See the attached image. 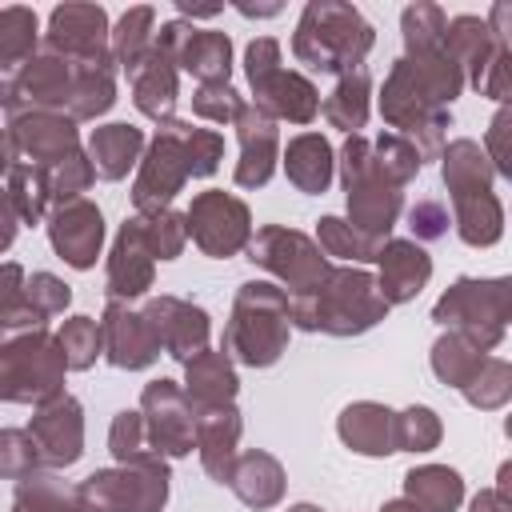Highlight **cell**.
I'll list each match as a JSON object with an SVG mask.
<instances>
[{
	"instance_id": "obj_4",
	"label": "cell",
	"mask_w": 512,
	"mask_h": 512,
	"mask_svg": "<svg viewBox=\"0 0 512 512\" xmlns=\"http://www.w3.org/2000/svg\"><path fill=\"white\" fill-rule=\"evenodd\" d=\"M344 188H348V212L352 224L376 240L388 236L396 212H400V184L380 168L372 140L348 136L344 144Z\"/></svg>"
},
{
	"instance_id": "obj_32",
	"label": "cell",
	"mask_w": 512,
	"mask_h": 512,
	"mask_svg": "<svg viewBox=\"0 0 512 512\" xmlns=\"http://www.w3.org/2000/svg\"><path fill=\"white\" fill-rule=\"evenodd\" d=\"M324 116H328L336 128L352 132V136H356V128H364V120H368V72H364V68L340 76V84H336L332 96L324 100Z\"/></svg>"
},
{
	"instance_id": "obj_34",
	"label": "cell",
	"mask_w": 512,
	"mask_h": 512,
	"mask_svg": "<svg viewBox=\"0 0 512 512\" xmlns=\"http://www.w3.org/2000/svg\"><path fill=\"white\" fill-rule=\"evenodd\" d=\"M400 28H404L408 56H420V52H440L444 48L448 20H444V12L436 4H412V8H404Z\"/></svg>"
},
{
	"instance_id": "obj_46",
	"label": "cell",
	"mask_w": 512,
	"mask_h": 512,
	"mask_svg": "<svg viewBox=\"0 0 512 512\" xmlns=\"http://www.w3.org/2000/svg\"><path fill=\"white\" fill-rule=\"evenodd\" d=\"M408 228L420 240H436L448 232V208L440 200H416V208L408 212Z\"/></svg>"
},
{
	"instance_id": "obj_6",
	"label": "cell",
	"mask_w": 512,
	"mask_h": 512,
	"mask_svg": "<svg viewBox=\"0 0 512 512\" xmlns=\"http://www.w3.org/2000/svg\"><path fill=\"white\" fill-rule=\"evenodd\" d=\"M244 64H248V80L256 92V108H264L272 120L308 124L316 116V108H320L316 88L300 72L280 68V44L272 36L252 40L244 52Z\"/></svg>"
},
{
	"instance_id": "obj_22",
	"label": "cell",
	"mask_w": 512,
	"mask_h": 512,
	"mask_svg": "<svg viewBox=\"0 0 512 512\" xmlns=\"http://www.w3.org/2000/svg\"><path fill=\"white\" fill-rule=\"evenodd\" d=\"M340 440L352 448V452H364V456H384V452H396V416L372 400H360V404H348L340 412Z\"/></svg>"
},
{
	"instance_id": "obj_10",
	"label": "cell",
	"mask_w": 512,
	"mask_h": 512,
	"mask_svg": "<svg viewBox=\"0 0 512 512\" xmlns=\"http://www.w3.org/2000/svg\"><path fill=\"white\" fill-rule=\"evenodd\" d=\"M156 48L168 52L176 60V68L192 72L200 84H228V68H232V40L224 32H200L184 20H172L160 28Z\"/></svg>"
},
{
	"instance_id": "obj_29",
	"label": "cell",
	"mask_w": 512,
	"mask_h": 512,
	"mask_svg": "<svg viewBox=\"0 0 512 512\" xmlns=\"http://www.w3.org/2000/svg\"><path fill=\"white\" fill-rule=\"evenodd\" d=\"M404 496L420 512H456V504L464 500V480L444 464H424L404 476Z\"/></svg>"
},
{
	"instance_id": "obj_21",
	"label": "cell",
	"mask_w": 512,
	"mask_h": 512,
	"mask_svg": "<svg viewBox=\"0 0 512 512\" xmlns=\"http://www.w3.org/2000/svg\"><path fill=\"white\" fill-rule=\"evenodd\" d=\"M432 276V260L420 244L412 240H388L380 252V292L388 304L412 300Z\"/></svg>"
},
{
	"instance_id": "obj_47",
	"label": "cell",
	"mask_w": 512,
	"mask_h": 512,
	"mask_svg": "<svg viewBox=\"0 0 512 512\" xmlns=\"http://www.w3.org/2000/svg\"><path fill=\"white\" fill-rule=\"evenodd\" d=\"M44 480H48V476L32 480V488H20V492L32 496V508H36V512H80V508L72 504V496H68L60 484H44Z\"/></svg>"
},
{
	"instance_id": "obj_2",
	"label": "cell",
	"mask_w": 512,
	"mask_h": 512,
	"mask_svg": "<svg viewBox=\"0 0 512 512\" xmlns=\"http://www.w3.org/2000/svg\"><path fill=\"white\" fill-rule=\"evenodd\" d=\"M372 24L352 8V4H332V0H312L296 24L292 52L300 64L312 72H356L364 68V56L372 48Z\"/></svg>"
},
{
	"instance_id": "obj_30",
	"label": "cell",
	"mask_w": 512,
	"mask_h": 512,
	"mask_svg": "<svg viewBox=\"0 0 512 512\" xmlns=\"http://www.w3.org/2000/svg\"><path fill=\"white\" fill-rule=\"evenodd\" d=\"M140 144H144L140 128H132V124H104V128L92 132V168L104 180H120L136 164Z\"/></svg>"
},
{
	"instance_id": "obj_48",
	"label": "cell",
	"mask_w": 512,
	"mask_h": 512,
	"mask_svg": "<svg viewBox=\"0 0 512 512\" xmlns=\"http://www.w3.org/2000/svg\"><path fill=\"white\" fill-rule=\"evenodd\" d=\"M484 20H488L496 44H500V48H512V4H492V12H488Z\"/></svg>"
},
{
	"instance_id": "obj_50",
	"label": "cell",
	"mask_w": 512,
	"mask_h": 512,
	"mask_svg": "<svg viewBox=\"0 0 512 512\" xmlns=\"http://www.w3.org/2000/svg\"><path fill=\"white\" fill-rule=\"evenodd\" d=\"M496 492L512 504V460H508V464H500V472H496Z\"/></svg>"
},
{
	"instance_id": "obj_49",
	"label": "cell",
	"mask_w": 512,
	"mask_h": 512,
	"mask_svg": "<svg viewBox=\"0 0 512 512\" xmlns=\"http://www.w3.org/2000/svg\"><path fill=\"white\" fill-rule=\"evenodd\" d=\"M472 512H512V504H508L496 488H488V492H480V496L472 500Z\"/></svg>"
},
{
	"instance_id": "obj_37",
	"label": "cell",
	"mask_w": 512,
	"mask_h": 512,
	"mask_svg": "<svg viewBox=\"0 0 512 512\" xmlns=\"http://www.w3.org/2000/svg\"><path fill=\"white\" fill-rule=\"evenodd\" d=\"M56 344H60L68 368H88V364L96 360L100 344H104V332L96 328V320H88V316H72V320L60 328V340H56Z\"/></svg>"
},
{
	"instance_id": "obj_18",
	"label": "cell",
	"mask_w": 512,
	"mask_h": 512,
	"mask_svg": "<svg viewBox=\"0 0 512 512\" xmlns=\"http://www.w3.org/2000/svg\"><path fill=\"white\" fill-rule=\"evenodd\" d=\"M152 260L156 256L144 240L140 216L124 220L116 248H112V260H108V296H140L152 284Z\"/></svg>"
},
{
	"instance_id": "obj_53",
	"label": "cell",
	"mask_w": 512,
	"mask_h": 512,
	"mask_svg": "<svg viewBox=\"0 0 512 512\" xmlns=\"http://www.w3.org/2000/svg\"><path fill=\"white\" fill-rule=\"evenodd\" d=\"M504 432H508V436H512V416H508V420H504Z\"/></svg>"
},
{
	"instance_id": "obj_36",
	"label": "cell",
	"mask_w": 512,
	"mask_h": 512,
	"mask_svg": "<svg viewBox=\"0 0 512 512\" xmlns=\"http://www.w3.org/2000/svg\"><path fill=\"white\" fill-rule=\"evenodd\" d=\"M460 392H464L468 404H476V408H500V404H508V396H512V364L484 356L480 368H476V376H472Z\"/></svg>"
},
{
	"instance_id": "obj_3",
	"label": "cell",
	"mask_w": 512,
	"mask_h": 512,
	"mask_svg": "<svg viewBox=\"0 0 512 512\" xmlns=\"http://www.w3.org/2000/svg\"><path fill=\"white\" fill-rule=\"evenodd\" d=\"M288 320H292V300L264 280H252L240 288L236 308H232V324L224 332V348L252 368L272 364L284 344H288Z\"/></svg>"
},
{
	"instance_id": "obj_24",
	"label": "cell",
	"mask_w": 512,
	"mask_h": 512,
	"mask_svg": "<svg viewBox=\"0 0 512 512\" xmlns=\"http://www.w3.org/2000/svg\"><path fill=\"white\" fill-rule=\"evenodd\" d=\"M452 208H456V232L464 244L472 248H484V244H496L500 232H504V212L492 196V188H464V192H452Z\"/></svg>"
},
{
	"instance_id": "obj_7",
	"label": "cell",
	"mask_w": 512,
	"mask_h": 512,
	"mask_svg": "<svg viewBox=\"0 0 512 512\" xmlns=\"http://www.w3.org/2000/svg\"><path fill=\"white\" fill-rule=\"evenodd\" d=\"M76 500L84 512H160L168 500V468L160 456L124 464L120 472H92Z\"/></svg>"
},
{
	"instance_id": "obj_44",
	"label": "cell",
	"mask_w": 512,
	"mask_h": 512,
	"mask_svg": "<svg viewBox=\"0 0 512 512\" xmlns=\"http://www.w3.org/2000/svg\"><path fill=\"white\" fill-rule=\"evenodd\" d=\"M484 144H488V160L496 164V172H500L504 180H512V104L496 112V120H492Z\"/></svg>"
},
{
	"instance_id": "obj_45",
	"label": "cell",
	"mask_w": 512,
	"mask_h": 512,
	"mask_svg": "<svg viewBox=\"0 0 512 512\" xmlns=\"http://www.w3.org/2000/svg\"><path fill=\"white\" fill-rule=\"evenodd\" d=\"M476 92L512 104V48H496V56L488 60L484 76L476 80Z\"/></svg>"
},
{
	"instance_id": "obj_38",
	"label": "cell",
	"mask_w": 512,
	"mask_h": 512,
	"mask_svg": "<svg viewBox=\"0 0 512 512\" xmlns=\"http://www.w3.org/2000/svg\"><path fill=\"white\" fill-rule=\"evenodd\" d=\"M372 148H376L380 168H384L396 184H408V180L420 172V152H416V144H412L408 136L388 132V136H376V140H372Z\"/></svg>"
},
{
	"instance_id": "obj_23",
	"label": "cell",
	"mask_w": 512,
	"mask_h": 512,
	"mask_svg": "<svg viewBox=\"0 0 512 512\" xmlns=\"http://www.w3.org/2000/svg\"><path fill=\"white\" fill-rule=\"evenodd\" d=\"M132 96H136V108L160 124L172 120V108H176V60L160 48L148 52V60L132 72Z\"/></svg>"
},
{
	"instance_id": "obj_12",
	"label": "cell",
	"mask_w": 512,
	"mask_h": 512,
	"mask_svg": "<svg viewBox=\"0 0 512 512\" xmlns=\"http://www.w3.org/2000/svg\"><path fill=\"white\" fill-rule=\"evenodd\" d=\"M144 428H148V444L168 456H184L196 444V408L188 400V392H180L172 380H152L144 388Z\"/></svg>"
},
{
	"instance_id": "obj_26",
	"label": "cell",
	"mask_w": 512,
	"mask_h": 512,
	"mask_svg": "<svg viewBox=\"0 0 512 512\" xmlns=\"http://www.w3.org/2000/svg\"><path fill=\"white\" fill-rule=\"evenodd\" d=\"M236 396V372L224 352H200L188 360V400L196 412L204 408H224Z\"/></svg>"
},
{
	"instance_id": "obj_39",
	"label": "cell",
	"mask_w": 512,
	"mask_h": 512,
	"mask_svg": "<svg viewBox=\"0 0 512 512\" xmlns=\"http://www.w3.org/2000/svg\"><path fill=\"white\" fill-rule=\"evenodd\" d=\"M140 224H144V240H148V248H152V256L156 260H172L180 248H184V236H188V216H176V212H156V216H140Z\"/></svg>"
},
{
	"instance_id": "obj_9",
	"label": "cell",
	"mask_w": 512,
	"mask_h": 512,
	"mask_svg": "<svg viewBox=\"0 0 512 512\" xmlns=\"http://www.w3.org/2000/svg\"><path fill=\"white\" fill-rule=\"evenodd\" d=\"M252 264H264L268 272H276L292 296L316 288L332 268L320 252V244H312L304 232H292V228H260L256 240H252Z\"/></svg>"
},
{
	"instance_id": "obj_43",
	"label": "cell",
	"mask_w": 512,
	"mask_h": 512,
	"mask_svg": "<svg viewBox=\"0 0 512 512\" xmlns=\"http://www.w3.org/2000/svg\"><path fill=\"white\" fill-rule=\"evenodd\" d=\"M28 288H32V292H28V304H32V320H36V324L68 304V284H60V280L48 276V272H36Z\"/></svg>"
},
{
	"instance_id": "obj_14",
	"label": "cell",
	"mask_w": 512,
	"mask_h": 512,
	"mask_svg": "<svg viewBox=\"0 0 512 512\" xmlns=\"http://www.w3.org/2000/svg\"><path fill=\"white\" fill-rule=\"evenodd\" d=\"M144 316H148L160 348H168L176 360L188 364V360H196L204 352V344H208V316H204V308L184 304L176 296H160V300H148Z\"/></svg>"
},
{
	"instance_id": "obj_52",
	"label": "cell",
	"mask_w": 512,
	"mask_h": 512,
	"mask_svg": "<svg viewBox=\"0 0 512 512\" xmlns=\"http://www.w3.org/2000/svg\"><path fill=\"white\" fill-rule=\"evenodd\" d=\"M288 512H320L316 504H296V508H288Z\"/></svg>"
},
{
	"instance_id": "obj_5",
	"label": "cell",
	"mask_w": 512,
	"mask_h": 512,
	"mask_svg": "<svg viewBox=\"0 0 512 512\" xmlns=\"http://www.w3.org/2000/svg\"><path fill=\"white\" fill-rule=\"evenodd\" d=\"M440 324H452L456 336H464L476 352L492 348L504 332V320H512V276L508 280H456L436 312Z\"/></svg>"
},
{
	"instance_id": "obj_41",
	"label": "cell",
	"mask_w": 512,
	"mask_h": 512,
	"mask_svg": "<svg viewBox=\"0 0 512 512\" xmlns=\"http://www.w3.org/2000/svg\"><path fill=\"white\" fill-rule=\"evenodd\" d=\"M244 100L236 96L232 84H200V92L192 96V112L212 120V124H236Z\"/></svg>"
},
{
	"instance_id": "obj_31",
	"label": "cell",
	"mask_w": 512,
	"mask_h": 512,
	"mask_svg": "<svg viewBox=\"0 0 512 512\" xmlns=\"http://www.w3.org/2000/svg\"><path fill=\"white\" fill-rule=\"evenodd\" d=\"M152 20H156L152 8H132V12L120 16V24H116V32H112V56L128 68V76H132V72L148 60V52L156 48V40H152Z\"/></svg>"
},
{
	"instance_id": "obj_16",
	"label": "cell",
	"mask_w": 512,
	"mask_h": 512,
	"mask_svg": "<svg viewBox=\"0 0 512 512\" xmlns=\"http://www.w3.org/2000/svg\"><path fill=\"white\" fill-rule=\"evenodd\" d=\"M100 332H104V352H108V360L116 368H144L160 352V340H156V332H152L144 312L136 316V312L120 308V304H108Z\"/></svg>"
},
{
	"instance_id": "obj_28",
	"label": "cell",
	"mask_w": 512,
	"mask_h": 512,
	"mask_svg": "<svg viewBox=\"0 0 512 512\" xmlns=\"http://www.w3.org/2000/svg\"><path fill=\"white\" fill-rule=\"evenodd\" d=\"M228 484L236 488V496L248 508H272L280 500V492H284V472H280L276 456H268V452H244L236 460Z\"/></svg>"
},
{
	"instance_id": "obj_17",
	"label": "cell",
	"mask_w": 512,
	"mask_h": 512,
	"mask_svg": "<svg viewBox=\"0 0 512 512\" xmlns=\"http://www.w3.org/2000/svg\"><path fill=\"white\" fill-rule=\"evenodd\" d=\"M104 240V220L88 200H72L68 208L56 212L52 220V248L72 264V268H92L96 252Z\"/></svg>"
},
{
	"instance_id": "obj_27",
	"label": "cell",
	"mask_w": 512,
	"mask_h": 512,
	"mask_svg": "<svg viewBox=\"0 0 512 512\" xmlns=\"http://www.w3.org/2000/svg\"><path fill=\"white\" fill-rule=\"evenodd\" d=\"M284 172L300 192H312V196L324 192L328 180H332V148H328V140L320 132H304V136L288 140Z\"/></svg>"
},
{
	"instance_id": "obj_11",
	"label": "cell",
	"mask_w": 512,
	"mask_h": 512,
	"mask_svg": "<svg viewBox=\"0 0 512 512\" xmlns=\"http://www.w3.org/2000/svg\"><path fill=\"white\" fill-rule=\"evenodd\" d=\"M184 216H188V236L208 256H232L252 236L248 208L228 192H200Z\"/></svg>"
},
{
	"instance_id": "obj_25",
	"label": "cell",
	"mask_w": 512,
	"mask_h": 512,
	"mask_svg": "<svg viewBox=\"0 0 512 512\" xmlns=\"http://www.w3.org/2000/svg\"><path fill=\"white\" fill-rule=\"evenodd\" d=\"M444 48H448V56H452L460 68H468V80H472V88H476V80L484 76L488 60L496 56L500 44H496L488 20H480V16H456V20L448 24V32H444Z\"/></svg>"
},
{
	"instance_id": "obj_51",
	"label": "cell",
	"mask_w": 512,
	"mask_h": 512,
	"mask_svg": "<svg viewBox=\"0 0 512 512\" xmlns=\"http://www.w3.org/2000/svg\"><path fill=\"white\" fill-rule=\"evenodd\" d=\"M380 512H420V508H416V504H412V500L404 496V500H388V504H384Z\"/></svg>"
},
{
	"instance_id": "obj_33",
	"label": "cell",
	"mask_w": 512,
	"mask_h": 512,
	"mask_svg": "<svg viewBox=\"0 0 512 512\" xmlns=\"http://www.w3.org/2000/svg\"><path fill=\"white\" fill-rule=\"evenodd\" d=\"M320 248L328 256H340V260H380L384 252V240L360 232L352 220H336V216H324L320 220Z\"/></svg>"
},
{
	"instance_id": "obj_42",
	"label": "cell",
	"mask_w": 512,
	"mask_h": 512,
	"mask_svg": "<svg viewBox=\"0 0 512 512\" xmlns=\"http://www.w3.org/2000/svg\"><path fill=\"white\" fill-rule=\"evenodd\" d=\"M148 448V428H144V416L140 412H120L116 424H112V452L120 464H136V460H148L152 452Z\"/></svg>"
},
{
	"instance_id": "obj_20",
	"label": "cell",
	"mask_w": 512,
	"mask_h": 512,
	"mask_svg": "<svg viewBox=\"0 0 512 512\" xmlns=\"http://www.w3.org/2000/svg\"><path fill=\"white\" fill-rule=\"evenodd\" d=\"M236 440H240V412L232 404L224 408H204L196 412V444H200V460L208 468V476H216L220 484L232 480L236 468Z\"/></svg>"
},
{
	"instance_id": "obj_13",
	"label": "cell",
	"mask_w": 512,
	"mask_h": 512,
	"mask_svg": "<svg viewBox=\"0 0 512 512\" xmlns=\"http://www.w3.org/2000/svg\"><path fill=\"white\" fill-rule=\"evenodd\" d=\"M48 48L72 64H112L108 60V16L96 4H64L52 12Z\"/></svg>"
},
{
	"instance_id": "obj_19",
	"label": "cell",
	"mask_w": 512,
	"mask_h": 512,
	"mask_svg": "<svg viewBox=\"0 0 512 512\" xmlns=\"http://www.w3.org/2000/svg\"><path fill=\"white\" fill-rule=\"evenodd\" d=\"M32 440L48 464H72L80 456V440H84L80 404L72 396H60L48 408H40V416L32 420Z\"/></svg>"
},
{
	"instance_id": "obj_35",
	"label": "cell",
	"mask_w": 512,
	"mask_h": 512,
	"mask_svg": "<svg viewBox=\"0 0 512 512\" xmlns=\"http://www.w3.org/2000/svg\"><path fill=\"white\" fill-rule=\"evenodd\" d=\"M480 360H484V356H480L464 336H444V340H436V348H432V372H436L444 384H452V388H464V384L476 376Z\"/></svg>"
},
{
	"instance_id": "obj_8",
	"label": "cell",
	"mask_w": 512,
	"mask_h": 512,
	"mask_svg": "<svg viewBox=\"0 0 512 512\" xmlns=\"http://www.w3.org/2000/svg\"><path fill=\"white\" fill-rule=\"evenodd\" d=\"M188 176H192V164H188V124L168 120L156 132V140H152V148L144 156V168L136 176V188H132L136 208L148 212V216L164 212L168 200L180 192V184Z\"/></svg>"
},
{
	"instance_id": "obj_40",
	"label": "cell",
	"mask_w": 512,
	"mask_h": 512,
	"mask_svg": "<svg viewBox=\"0 0 512 512\" xmlns=\"http://www.w3.org/2000/svg\"><path fill=\"white\" fill-rule=\"evenodd\" d=\"M440 440V420L432 408H408L396 416V448L408 452H428Z\"/></svg>"
},
{
	"instance_id": "obj_1",
	"label": "cell",
	"mask_w": 512,
	"mask_h": 512,
	"mask_svg": "<svg viewBox=\"0 0 512 512\" xmlns=\"http://www.w3.org/2000/svg\"><path fill=\"white\" fill-rule=\"evenodd\" d=\"M384 312H388L384 292L360 268H332L316 288L292 296V320L308 332H332V336L368 332L376 320H384Z\"/></svg>"
},
{
	"instance_id": "obj_15",
	"label": "cell",
	"mask_w": 512,
	"mask_h": 512,
	"mask_svg": "<svg viewBox=\"0 0 512 512\" xmlns=\"http://www.w3.org/2000/svg\"><path fill=\"white\" fill-rule=\"evenodd\" d=\"M236 132H240L236 184L240 188L268 184V176L276 168V120L264 108H256V104H244L240 116H236Z\"/></svg>"
}]
</instances>
